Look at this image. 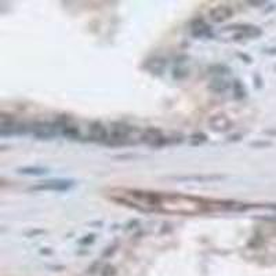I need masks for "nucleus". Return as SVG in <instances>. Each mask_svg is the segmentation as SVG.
Returning <instances> with one entry per match:
<instances>
[{
	"label": "nucleus",
	"mask_w": 276,
	"mask_h": 276,
	"mask_svg": "<svg viewBox=\"0 0 276 276\" xmlns=\"http://www.w3.org/2000/svg\"><path fill=\"white\" fill-rule=\"evenodd\" d=\"M64 134L68 136V137H79V130L75 127V126H69V124H65L64 126Z\"/></svg>",
	"instance_id": "nucleus-8"
},
{
	"label": "nucleus",
	"mask_w": 276,
	"mask_h": 276,
	"mask_svg": "<svg viewBox=\"0 0 276 276\" xmlns=\"http://www.w3.org/2000/svg\"><path fill=\"white\" fill-rule=\"evenodd\" d=\"M73 185L72 181H47L40 185H35V191H66Z\"/></svg>",
	"instance_id": "nucleus-2"
},
{
	"label": "nucleus",
	"mask_w": 276,
	"mask_h": 276,
	"mask_svg": "<svg viewBox=\"0 0 276 276\" xmlns=\"http://www.w3.org/2000/svg\"><path fill=\"white\" fill-rule=\"evenodd\" d=\"M20 173L22 174H33V175H42V174H46L47 173V170L46 168H33V167H24V168H20L18 170Z\"/></svg>",
	"instance_id": "nucleus-7"
},
{
	"label": "nucleus",
	"mask_w": 276,
	"mask_h": 276,
	"mask_svg": "<svg viewBox=\"0 0 276 276\" xmlns=\"http://www.w3.org/2000/svg\"><path fill=\"white\" fill-rule=\"evenodd\" d=\"M209 32H210V28L204 24L203 20L200 21V27H199V25H197V27L196 25H192V33H193L195 36H204V35H207Z\"/></svg>",
	"instance_id": "nucleus-6"
},
{
	"label": "nucleus",
	"mask_w": 276,
	"mask_h": 276,
	"mask_svg": "<svg viewBox=\"0 0 276 276\" xmlns=\"http://www.w3.org/2000/svg\"><path fill=\"white\" fill-rule=\"evenodd\" d=\"M233 15V10L228 6H217L210 11V18L214 22H222L231 18Z\"/></svg>",
	"instance_id": "nucleus-3"
},
{
	"label": "nucleus",
	"mask_w": 276,
	"mask_h": 276,
	"mask_svg": "<svg viewBox=\"0 0 276 276\" xmlns=\"http://www.w3.org/2000/svg\"><path fill=\"white\" fill-rule=\"evenodd\" d=\"M210 123L213 126V129H216V130H225L229 126V120L225 116H220L218 115V116H214L211 119Z\"/></svg>",
	"instance_id": "nucleus-5"
},
{
	"label": "nucleus",
	"mask_w": 276,
	"mask_h": 276,
	"mask_svg": "<svg viewBox=\"0 0 276 276\" xmlns=\"http://www.w3.org/2000/svg\"><path fill=\"white\" fill-rule=\"evenodd\" d=\"M158 209L167 213H177V214H196L204 210V204L196 197L168 193V195H160Z\"/></svg>",
	"instance_id": "nucleus-1"
},
{
	"label": "nucleus",
	"mask_w": 276,
	"mask_h": 276,
	"mask_svg": "<svg viewBox=\"0 0 276 276\" xmlns=\"http://www.w3.org/2000/svg\"><path fill=\"white\" fill-rule=\"evenodd\" d=\"M90 137L95 141H105L107 139V129L100 122H94L90 126Z\"/></svg>",
	"instance_id": "nucleus-4"
}]
</instances>
